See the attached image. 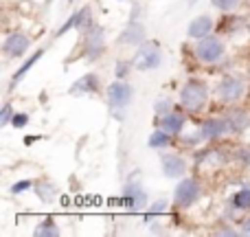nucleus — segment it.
<instances>
[{
  "mask_svg": "<svg viewBox=\"0 0 250 237\" xmlns=\"http://www.w3.org/2000/svg\"><path fill=\"white\" fill-rule=\"evenodd\" d=\"M208 95H211V90H208V86L202 82V79H189V82L180 88L178 104H180V108L185 110V112L195 114V112L207 108Z\"/></svg>",
  "mask_w": 250,
  "mask_h": 237,
  "instance_id": "f257e3e1",
  "label": "nucleus"
},
{
  "mask_svg": "<svg viewBox=\"0 0 250 237\" xmlns=\"http://www.w3.org/2000/svg\"><path fill=\"white\" fill-rule=\"evenodd\" d=\"M193 55L200 64L215 66L226 57V42L215 33L207 35V38H200V40H195Z\"/></svg>",
  "mask_w": 250,
  "mask_h": 237,
  "instance_id": "f03ea898",
  "label": "nucleus"
},
{
  "mask_svg": "<svg viewBox=\"0 0 250 237\" xmlns=\"http://www.w3.org/2000/svg\"><path fill=\"white\" fill-rule=\"evenodd\" d=\"M163 64V48H160V42L156 40H145L141 46H136V53L132 57V66L141 73H147V70H156Z\"/></svg>",
  "mask_w": 250,
  "mask_h": 237,
  "instance_id": "7ed1b4c3",
  "label": "nucleus"
},
{
  "mask_svg": "<svg viewBox=\"0 0 250 237\" xmlns=\"http://www.w3.org/2000/svg\"><path fill=\"white\" fill-rule=\"evenodd\" d=\"M244 95H246V82L237 75H224L215 86V97L220 104L235 106L244 99Z\"/></svg>",
  "mask_w": 250,
  "mask_h": 237,
  "instance_id": "20e7f679",
  "label": "nucleus"
},
{
  "mask_svg": "<svg viewBox=\"0 0 250 237\" xmlns=\"http://www.w3.org/2000/svg\"><path fill=\"white\" fill-rule=\"evenodd\" d=\"M200 195H202V182H200L198 178L185 176L178 180L176 189H173V204L185 211V209H191L198 202Z\"/></svg>",
  "mask_w": 250,
  "mask_h": 237,
  "instance_id": "39448f33",
  "label": "nucleus"
},
{
  "mask_svg": "<svg viewBox=\"0 0 250 237\" xmlns=\"http://www.w3.org/2000/svg\"><path fill=\"white\" fill-rule=\"evenodd\" d=\"M105 99H108V106L117 117H121V112L132 104L134 99V88L127 79H117L112 82L108 88H105Z\"/></svg>",
  "mask_w": 250,
  "mask_h": 237,
  "instance_id": "423d86ee",
  "label": "nucleus"
},
{
  "mask_svg": "<svg viewBox=\"0 0 250 237\" xmlns=\"http://www.w3.org/2000/svg\"><path fill=\"white\" fill-rule=\"evenodd\" d=\"M105 53V40H104V29L99 24H92L90 29L83 31V55L86 60L95 62Z\"/></svg>",
  "mask_w": 250,
  "mask_h": 237,
  "instance_id": "0eeeda50",
  "label": "nucleus"
},
{
  "mask_svg": "<svg viewBox=\"0 0 250 237\" xmlns=\"http://www.w3.org/2000/svg\"><path fill=\"white\" fill-rule=\"evenodd\" d=\"M200 134H202V138L207 143H213V141H220V138L229 136L230 132V123L226 117H207L200 123Z\"/></svg>",
  "mask_w": 250,
  "mask_h": 237,
  "instance_id": "6e6552de",
  "label": "nucleus"
},
{
  "mask_svg": "<svg viewBox=\"0 0 250 237\" xmlns=\"http://www.w3.org/2000/svg\"><path fill=\"white\" fill-rule=\"evenodd\" d=\"M121 202L129 211H143V209L147 207V194L141 182H136V180L125 182L123 191H121Z\"/></svg>",
  "mask_w": 250,
  "mask_h": 237,
  "instance_id": "1a4fd4ad",
  "label": "nucleus"
},
{
  "mask_svg": "<svg viewBox=\"0 0 250 237\" xmlns=\"http://www.w3.org/2000/svg\"><path fill=\"white\" fill-rule=\"evenodd\" d=\"M29 48H31V38L24 33V31H13V33H9L2 42V53H4V57H9V60L22 57Z\"/></svg>",
  "mask_w": 250,
  "mask_h": 237,
  "instance_id": "9d476101",
  "label": "nucleus"
},
{
  "mask_svg": "<svg viewBox=\"0 0 250 237\" xmlns=\"http://www.w3.org/2000/svg\"><path fill=\"white\" fill-rule=\"evenodd\" d=\"M160 167H163L165 178H169V180H176V178L180 180L189 172V163L182 154H163L160 156Z\"/></svg>",
  "mask_w": 250,
  "mask_h": 237,
  "instance_id": "9b49d317",
  "label": "nucleus"
},
{
  "mask_svg": "<svg viewBox=\"0 0 250 237\" xmlns=\"http://www.w3.org/2000/svg\"><path fill=\"white\" fill-rule=\"evenodd\" d=\"M185 125H187V114L176 108H173L171 112L163 114V117H156V128H163L165 132H169L171 136H180Z\"/></svg>",
  "mask_w": 250,
  "mask_h": 237,
  "instance_id": "f8f14e48",
  "label": "nucleus"
},
{
  "mask_svg": "<svg viewBox=\"0 0 250 237\" xmlns=\"http://www.w3.org/2000/svg\"><path fill=\"white\" fill-rule=\"evenodd\" d=\"M145 40H147V35H145V26H143V22L129 20L127 26H125V31L119 35L117 42L123 44V46H134L136 48V46H141Z\"/></svg>",
  "mask_w": 250,
  "mask_h": 237,
  "instance_id": "ddd939ff",
  "label": "nucleus"
},
{
  "mask_svg": "<svg viewBox=\"0 0 250 237\" xmlns=\"http://www.w3.org/2000/svg\"><path fill=\"white\" fill-rule=\"evenodd\" d=\"M213 29H215V20H213L208 13H202V16H195L193 20L189 22V26H187V35H189L191 40H200V38L211 35Z\"/></svg>",
  "mask_w": 250,
  "mask_h": 237,
  "instance_id": "4468645a",
  "label": "nucleus"
},
{
  "mask_svg": "<svg viewBox=\"0 0 250 237\" xmlns=\"http://www.w3.org/2000/svg\"><path fill=\"white\" fill-rule=\"evenodd\" d=\"M230 123V132L233 134H244L250 128V112L242 106H230L229 112L224 114Z\"/></svg>",
  "mask_w": 250,
  "mask_h": 237,
  "instance_id": "2eb2a0df",
  "label": "nucleus"
},
{
  "mask_svg": "<svg viewBox=\"0 0 250 237\" xmlns=\"http://www.w3.org/2000/svg\"><path fill=\"white\" fill-rule=\"evenodd\" d=\"M97 92H101V79L97 73L83 75L70 86V95H97Z\"/></svg>",
  "mask_w": 250,
  "mask_h": 237,
  "instance_id": "dca6fc26",
  "label": "nucleus"
},
{
  "mask_svg": "<svg viewBox=\"0 0 250 237\" xmlns=\"http://www.w3.org/2000/svg\"><path fill=\"white\" fill-rule=\"evenodd\" d=\"M171 143H173V136L169 132H165L163 128H156L154 132L149 134V138H147V145H149L151 150H167Z\"/></svg>",
  "mask_w": 250,
  "mask_h": 237,
  "instance_id": "f3484780",
  "label": "nucleus"
},
{
  "mask_svg": "<svg viewBox=\"0 0 250 237\" xmlns=\"http://www.w3.org/2000/svg\"><path fill=\"white\" fill-rule=\"evenodd\" d=\"M230 207L235 211H250V182L235 191L233 198H230Z\"/></svg>",
  "mask_w": 250,
  "mask_h": 237,
  "instance_id": "a211bd4d",
  "label": "nucleus"
},
{
  "mask_svg": "<svg viewBox=\"0 0 250 237\" xmlns=\"http://www.w3.org/2000/svg\"><path fill=\"white\" fill-rule=\"evenodd\" d=\"M42 55H44V48H38V51H35V53H33V55H31V57H29V60H26V62H24V64H22V66H20V68H18V70H16V73H13V77H11V88H13V86H16V84H18V82H20V79H22V77H24V75H26V73H29V70H31V68H33V66H35V64H38V62H40V60H42Z\"/></svg>",
  "mask_w": 250,
  "mask_h": 237,
  "instance_id": "6ab92c4d",
  "label": "nucleus"
},
{
  "mask_svg": "<svg viewBox=\"0 0 250 237\" xmlns=\"http://www.w3.org/2000/svg\"><path fill=\"white\" fill-rule=\"evenodd\" d=\"M33 191L40 195V200L42 202H53V200L57 198V187L53 185V182L48 180H40L33 185Z\"/></svg>",
  "mask_w": 250,
  "mask_h": 237,
  "instance_id": "aec40b11",
  "label": "nucleus"
},
{
  "mask_svg": "<svg viewBox=\"0 0 250 237\" xmlns=\"http://www.w3.org/2000/svg\"><path fill=\"white\" fill-rule=\"evenodd\" d=\"M60 233L62 231H60V226H57V222L53 220V217H46V220L40 222V224L33 229L35 237H57Z\"/></svg>",
  "mask_w": 250,
  "mask_h": 237,
  "instance_id": "412c9836",
  "label": "nucleus"
},
{
  "mask_svg": "<svg viewBox=\"0 0 250 237\" xmlns=\"http://www.w3.org/2000/svg\"><path fill=\"white\" fill-rule=\"evenodd\" d=\"M244 0H211V7L222 13H233Z\"/></svg>",
  "mask_w": 250,
  "mask_h": 237,
  "instance_id": "4be33fe9",
  "label": "nucleus"
},
{
  "mask_svg": "<svg viewBox=\"0 0 250 237\" xmlns=\"http://www.w3.org/2000/svg\"><path fill=\"white\" fill-rule=\"evenodd\" d=\"M171 110H173V101L167 99V97H160V99L154 101V114L156 117H163V114L171 112Z\"/></svg>",
  "mask_w": 250,
  "mask_h": 237,
  "instance_id": "5701e85b",
  "label": "nucleus"
},
{
  "mask_svg": "<svg viewBox=\"0 0 250 237\" xmlns=\"http://www.w3.org/2000/svg\"><path fill=\"white\" fill-rule=\"evenodd\" d=\"M13 106H11V101H4V106H2V112H0V128H7L9 123L13 121Z\"/></svg>",
  "mask_w": 250,
  "mask_h": 237,
  "instance_id": "b1692460",
  "label": "nucleus"
},
{
  "mask_svg": "<svg viewBox=\"0 0 250 237\" xmlns=\"http://www.w3.org/2000/svg\"><path fill=\"white\" fill-rule=\"evenodd\" d=\"M165 211H167V200H158V202H154V204L149 207V213L145 215V222L149 224L151 217H154V215H160V213H165Z\"/></svg>",
  "mask_w": 250,
  "mask_h": 237,
  "instance_id": "393cba45",
  "label": "nucleus"
},
{
  "mask_svg": "<svg viewBox=\"0 0 250 237\" xmlns=\"http://www.w3.org/2000/svg\"><path fill=\"white\" fill-rule=\"evenodd\" d=\"M129 66H132V62H123V60L117 62V68H114V75H117V79H127Z\"/></svg>",
  "mask_w": 250,
  "mask_h": 237,
  "instance_id": "a878e982",
  "label": "nucleus"
},
{
  "mask_svg": "<svg viewBox=\"0 0 250 237\" xmlns=\"http://www.w3.org/2000/svg\"><path fill=\"white\" fill-rule=\"evenodd\" d=\"M33 185H35L33 180H20V182H13V185H11V194H13V195L24 194V191H29Z\"/></svg>",
  "mask_w": 250,
  "mask_h": 237,
  "instance_id": "bb28decb",
  "label": "nucleus"
},
{
  "mask_svg": "<svg viewBox=\"0 0 250 237\" xmlns=\"http://www.w3.org/2000/svg\"><path fill=\"white\" fill-rule=\"evenodd\" d=\"M26 123H29V114H26V112H16V114H13V121H11L13 128L20 129V128H24Z\"/></svg>",
  "mask_w": 250,
  "mask_h": 237,
  "instance_id": "cd10ccee",
  "label": "nucleus"
},
{
  "mask_svg": "<svg viewBox=\"0 0 250 237\" xmlns=\"http://www.w3.org/2000/svg\"><path fill=\"white\" fill-rule=\"evenodd\" d=\"M235 158L242 165H248L250 163V147H239V150H235Z\"/></svg>",
  "mask_w": 250,
  "mask_h": 237,
  "instance_id": "c85d7f7f",
  "label": "nucleus"
},
{
  "mask_svg": "<svg viewBox=\"0 0 250 237\" xmlns=\"http://www.w3.org/2000/svg\"><path fill=\"white\" fill-rule=\"evenodd\" d=\"M215 235H242V231H237V229H233V226H224V229H217V231H213Z\"/></svg>",
  "mask_w": 250,
  "mask_h": 237,
  "instance_id": "c756f323",
  "label": "nucleus"
},
{
  "mask_svg": "<svg viewBox=\"0 0 250 237\" xmlns=\"http://www.w3.org/2000/svg\"><path fill=\"white\" fill-rule=\"evenodd\" d=\"M242 235H250V215L248 217H244V222H242Z\"/></svg>",
  "mask_w": 250,
  "mask_h": 237,
  "instance_id": "7c9ffc66",
  "label": "nucleus"
},
{
  "mask_svg": "<svg viewBox=\"0 0 250 237\" xmlns=\"http://www.w3.org/2000/svg\"><path fill=\"white\" fill-rule=\"evenodd\" d=\"M195 2H198V0H189V4H195Z\"/></svg>",
  "mask_w": 250,
  "mask_h": 237,
  "instance_id": "2f4dec72",
  "label": "nucleus"
},
{
  "mask_svg": "<svg viewBox=\"0 0 250 237\" xmlns=\"http://www.w3.org/2000/svg\"><path fill=\"white\" fill-rule=\"evenodd\" d=\"M119 2H123V0H119Z\"/></svg>",
  "mask_w": 250,
  "mask_h": 237,
  "instance_id": "473e14b6",
  "label": "nucleus"
}]
</instances>
